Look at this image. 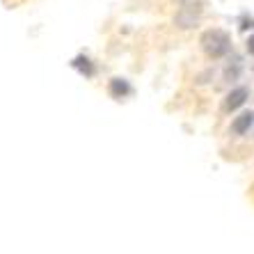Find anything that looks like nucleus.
<instances>
[{"label":"nucleus","mask_w":254,"mask_h":254,"mask_svg":"<svg viewBox=\"0 0 254 254\" xmlns=\"http://www.w3.org/2000/svg\"><path fill=\"white\" fill-rule=\"evenodd\" d=\"M248 51L254 55V37H250V42H248Z\"/></svg>","instance_id":"nucleus-6"},{"label":"nucleus","mask_w":254,"mask_h":254,"mask_svg":"<svg viewBox=\"0 0 254 254\" xmlns=\"http://www.w3.org/2000/svg\"><path fill=\"white\" fill-rule=\"evenodd\" d=\"M201 16V0H181V7L177 12L179 28H192Z\"/></svg>","instance_id":"nucleus-2"},{"label":"nucleus","mask_w":254,"mask_h":254,"mask_svg":"<svg viewBox=\"0 0 254 254\" xmlns=\"http://www.w3.org/2000/svg\"><path fill=\"white\" fill-rule=\"evenodd\" d=\"M252 124H254V113H241L231 122V133L234 135H245L252 128Z\"/></svg>","instance_id":"nucleus-4"},{"label":"nucleus","mask_w":254,"mask_h":254,"mask_svg":"<svg viewBox=\"0 0 254 254\" xmlns=\"http://www.w3.org/2000/svg\"><path fill=\"white\" fill-rule=\"evenodd\" d=\"M199 44H201V48H204V53H206L208 58L220 60V58H225V55L229 53L231 37H229V32H225V30L213 28V30H206V32L201 35Z\"/></svg>","instance_id":"nucleus-1"},{"label":"nucleus","mask_w":254,"mask_h":254,"mask_svg":"<svg viewBox=\"0 0 254 254\" xmlns=\"http://www.w3.org/2000/svg\"><path fill=\"white\" fill-rule=\"evenodd\" d=\"M248 99H250L248 87H234L229 94L225 96V101H222V110H225V113H234V110H238L241 106H245Z\"/></svg>","instance_id":"nucleus-3"},{"label":"nucleus","mask_w":254,"mask_h":254,"mask_svg":"<svg viewBox=\"0 0 254 254\" xmlns=\"http://www.w3.org/2000/svg\"><path fill=\"white\" fill-rule=\"evenodd\" d=\"M130 92V85L126 83L124 78H113L110 80V94L117 96V99H122V96H126Z\"/></svg>","instance_id":"nucleus-5"}]
</instances>
